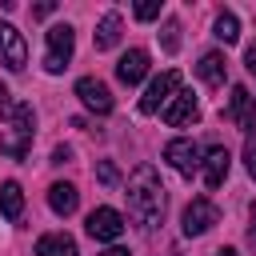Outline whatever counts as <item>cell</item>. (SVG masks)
<instances>
[{
	"label": "cell",
	"instance_id": "1",
	"mask_svg": "<svg viewBox=\"0 0 256 256\" xmlns=\"http://www.w3.org/2000/svg\"><path fill=\"white\" fill-rule=\"evenodd\" d=\"M124 196H128L132 220H136L144 232H152V228L160 224V216H164V184H160L156 168H152V164H140V168L132 172Z\"/></svg>",
	"mask_w": 256,
	"mask_h": 256
},
{
	"label": "cell",
	"instance_id": "2",
	"mask_svg": "<svg viewBox=\"0 0 256 256\" xmlns=\"http://www.w3.org/2000/svg\"><path fill=\"white\" fill-rule=\"evenodd\" d=\"M32 136H36V116H32V108L28 104H20V100H12L8 92L0 96V152H8V156H24L28 152V144H32Z\"/></svg>",
	"mask_w": 256,
	"mask_h": 256
},
{
	"label": "cell",
	"instance_id": "3",
	"mask_svg": "<svg viewBox=\"0 0 256 256\" xmlns=\"http://www.w3.org/2000/svg\"><path fill=\"white\" fill-rule=\"evenodd\" d=\"M72 48H76V32L68 24H52L48 28V56H44V68L48 72H64L68 60H72Z\"/></svg>",
	"mask_w": 256,
	"mask_h": 256
},
{
	"label": "cell",
	"instance_id": "4",
	"mask_svg": "<svg viewBox=\"0 0 256 256\" xmlns=\"http://www.w3.org/2000/svg\"><path fill=\"white\" fill-rule=\"evenodd\" d=\"M176 92H180V72H160V76L148 84V92L140 96V112H144V116L160 112V108H164Z\"/></svg>",
	"mask_w": 256,
	"mask_h": 256
},
{
	"label": "cell",
	"instance_id": "5",
	"mask_svg": "<svg viewBox=\"0 0 256 256\" xmlns=\"http://www.w3.org/2000/svg\"><path fill=\"white\" fill-rule=\"evenodd\" d=\"M0 64L12 72H20L28 64V44H24L20 28H12L8 20H0Z\"/></svg>",
	"mask_w": 256,
	"mask_h": 256
},
{
	"label": "cell",
	"instance_id": "6",
	"mask_svg": "<svg viewBox=\"0 0 256 256\" xmlns=\"http://www.w3.org/2000/svg\"><path fill=\"white\" fill-rule=\"evenodd\" d=\"M216 220H220V208H216L208 196H196V200L184 208V236H200V232H208Z\"/></svg>",
	"mask_w": 256,
	"mask_h": 256
},
{
	"label": "cell",
	"instance_id": "7",
	"mask_svg": "<svg viewBox=\"0 0 256 256\" xmlns=\"http://www.w3.org/2000/svg\"><path fill=\"white\" fill-rule=\"evenodd\" d=\"M76 96H80L84 108H92V112H100V116L112 112V92H108V84L96 80V76H80V80H76Z\"/></svg>",
	"mask_w": 256,
	"mask_h": 256
},
{
	"label": "cell",
	"instance_id": "8",
	"mask_svg": "<svg viewBox=\"0 0 256 256\" xmlns=\"http://www.w3.org/2000/svg\"><path fill=\"white\" fill-rule=\"evenodd\" d=\"M164 160H168L180 176H192V172L204 164V152H200L192 140H172V144H164Z\"/></svg>",
	"mask_w": 256,
	"mask_h": 256
},
{
	"label": "cell",
	"instance_id": "9",
	"mask_svg": "<svg viewBox=\"0 0 256 256\" xmlns=\"http://www.w3.org/2000/svg\"><path fill=\"white\" fill-rule=\"evenodd\" d=\"M88 236L92 240H120V232H124V216L116 212V208H96V212H88Z\"/></svg>",
	"mask_w": 256,
	"mask_h": 256
},
{
	"label": "cell",
	"instance_id": "10",
	"mask_svg": "<svg viewBox=\"0 0 256 256\" xmlns=\"http://www.w3.org/2000/svg\"><path fill=\"white\" fill-rule=\"evenodd\" d=\"M228 116L240 124V132H252L256 128V96L248 88H232V100H228Z\"/></svg>",
	"mask_w": 256,
	"mask_h": 256
},
{
	"label": "cell",
	"instance_id": "11",
	"mask_svg": "<svg viewBox=\"0 0 256 256\" xmlns=\"http://www.w3.org/2000/svg\"><path fill=\"white\" fill-rule=\"evenodd\" d=\"M164 124H172V128H184V124H192L196 116H200V108H196V100H192V92H176L168 104H164Z\"/></svg>",
	"mask_w": 256,
	"mask_h": 256
},
{
	"label": "cell",
	"instance_id": "12",
	"mask_svg": "<svg viewBox=\"0 0 256 256\" xmlns=\"http://www.w3.org/2000/svg\"><path fill=\"white\" fill-rule=\"evenodd\" d=\"M144 72H148V52H144V48H128V52L120 56V64H116V80L128 84V88L140 84Z\"/></svg>",
	"mask_w": 256,
	"mask_h": 256
},
{
	"label": "cell",
	"instance_id": "13",
	"mask_svg": "<svg viewBox=\"0 0 256 256\" xmlns=\"http://www.w3.org/2000/svg\"><path fill=\"white\" fill-rule=\"evenodd\" d=\"M228 164H232V156H228V148L224 144H216V148H208L204 152V184L208 188H220L224 184V176H228Z\"/></svg>",
	"mask_w": 256,
	"mask_h": 256
},
{
	"label": "cell",
	"instance_id": "14",
	"mask_svg": "<svg viewBox=\"0 0 256 256\" xmlns=\"http://www.w3.org/2000/svg\"><path fill=\"white\" fill-rule=\"evenodd\" d=\"M196 72H200V80H204V84L220 88V84H224V76H228V60H224L220 52H204V56H200V64H196Z\"/></svg>",
	"mask_w": 256,
	"mask_h": 256
},
{
	"label": "cell",
	"instance_id": "15",
	"mask_svg": "<svg viewBox=\"0 0 256 256\" xmlns=\"http://www.w3.org/2000/svg\"><path fill=\"white\" fill-rule=\"evenodd\" d=\"M76 200H80V192H76L72 184H64V180H56V184L48 188V204H52L56 216H72V212H76Z\"/></svg>",
	"mask_w": 256,
	"mask_h": 256
},
{
	"label": "cell",
	"instance_id": "16",
	"mask_svg": "<svg viewBox=\"0 0 256 256\" xmlns=\"http://www.w3.org/2000/svg\"><path fill=\"white\" fill-rule=\"evenodd\" d=\"M116 40H120V12H104L96 24V52L116 48Z\"/></svg>",
	"mask_w": 256,
	"mask_h": 256
},
{
	"label": "cell",
	"instance_id": "17",
	"mask_svg": "<svg viewBox=\"0 0 256 256\" xmlns=\"http://www.w3.org/2000/svg\"><path fill=\"white\" fill-rule=\"evenodd\" d=\"M36 256H76V240L64 236V232L40 236V240H36Z\"/></svg>",
	"mask_w": 256,
	"mask_h": 256
},
{
	"label": "cell",
	"instance_id": "18",
	"mask_svg": "<svg viewBox=\"0 0 256 256\" xmlns=\"http://www.w3.org/2000/svg\"><path fill=\"white\" fill-rule=\"evenodd\" d=\"M0 212H4L8 220H20V212H24V192H20L16 180H8V184L0 188Z\"/></svg>",
	"mask_w": 256,
	"mask_h": 256
},
{
	"label": "cell",
	"instance_id": "19",
	"mask_svg": "<svg viewBox=\"0 0 256 256\" xmlns=\"http://www.w3.org/2000/svg\"><path fill=\"white\" fill-rule=\"evenodd\" d=\"M212 28H216V40H224V44H232V40L240 36V20H236L232 12H220Z\"/></svg>",
	"mask_w": 256,
	"mask_h": 256
},
{
	"label": "cell",
	"instance_id": "20",
	"mask_svg": "<svg viewBox=\"0 0 256 256\" xmlns=\"http://www.w3.org/2000/svg\"><path fill=\"white\" fill-rule=\"evenodd\" d=\"M160 16V0H140L136 4V20H156Z\"/></svg>",
	"mask_w": 256,
	"mask_h": 256
},
{
	"label": "cell",
	"instance_id": "21",
	"mask_svg": "<svg viewBox=\"0 0 256 256\" xmlns=\"http://www.w3.org/2000/svg\"><path fill=\"white\" fill-rule=\"evenodd\" d=\"M244 168H248V176L256 180V136H248V144H244Z\"/></svg>",
	"mask_w": 256,
	"mask_h": 256
},
{
	"label": "cell",
	"instance_id": "22",
	"mask_svg": "<svg viewBox=\"0 0 256 256\" xmlns=\"http://www.w3.org/2000/svg\"><path fill=\"white\" fill-rule=\"evenodd\" d=\"M248 244H252V252H256V200H252V208H248Z\"/></svg>",
	"mask_w": 256,
	"mask_h": 256
},
{
	"label": "cell",
	"instance_id": "23",
	"mask_svg": "<svg viewBox=\"0 0 256 256\" xmlns=\"http://www.w3.org/2000/svg\"><path fill=\"white\" fill-rule=\"evenodd\" d=\"M176 32H180L176 24H168V28H164V48H168V52H176V44H180V40H176Z\"/></svg>",
	"mask_w": 256,
	"mask_h": 256
},
{
	"label": "cell",
	"instance_id": "24",
	"mask_svg": "<svg viewBox=\"0 0 256 256\" xmlns=\"http://www.w3.org/2000/svg\"><path fill=\"white\" fill-rule=\"evenodd\" d=\"M100 180H104V184H116V168H112V164H108V160H104V164H100Z\"/></svg>",
	"mask_w": 256,
	"mask_h": 256
},
{
	"label": "cell",
	"instance_id": "25",
	"mask_svg": "<svg viewBox=\"0 0 256 256\" xmlns=\"http://www.w3.org/2000/svg\"><path fill=\"white\" fill-rule=\"evenodd\" d=\"M244 64H248V72H256V44H248V52H244Z\"/></svg>",
	"mask_w": 256,
	"mask_h": 256
},
{
	"label": "cell",
	"instance_id": "26",
	"mask_svg": "<svg viewBox=\"0 0 256 256\" xmlns=\"http://www.w3.org/2000/svg\"><path fill=\"white\" fill-rule=\"evenodd\" d=\"M100 256H128V248H108V252H100Z\"/></svg>",
	"mask_w": 256,
	"mask_h": 256
},
{
	"label": "cell",
	"instance_id": "27",
	"mask_svg": "<svg viewBox=\"0 0 256 256\" xmlns=\"http://www.w3.org/2000/svg\"><path fill=\"white\" fill-rule=\"evenodd\" d=\"M216 256H240V252H236V248H220Z\"/></svg>",
	"mask_w": 256,
	"mask_h": 256
},
{
	"label": "cell",
	"instance_id": "28",
	"mask_svg": "<svg viewBox=\"0 0 256 256\" xmlns=\"http://www.w3.org/2000/svg\"><path fill=\"white\" fill-rule=\"evenodd\" d=\"M0 96H4V88H0Z\"/></svg>",
	"mask_w": 256,
	"mask_h": 256
}]
</instances>
